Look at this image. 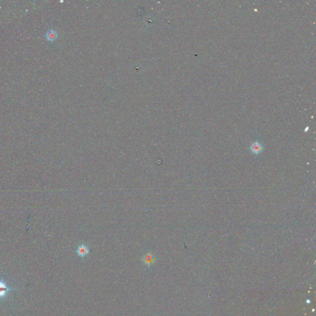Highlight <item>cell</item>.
Here are the masks:
<instances>
[{"mask_svg":"<svg viewBox=\"0 0 316 316\" xmlns=\"http://www.w3.org/2000/svg\"><path fill=\"white\" fill-rule=\"evenodd\" d=\"M141 259L142 262L146 267H150L154 264L156 261V257L152 253L148 252L145 254L142 257Z\"/></svg>","mask_w":316,"mask_h":316,"instance_id":"1","label":"cell"},{"mask_svg":"<svg viewBox=\"0 0 316 316\" xmlns=\"http://www.w3.org/2000/svg\"><path fill=\"white\" fill-rule=\"evenodd\" d=\"M249 150L253 154L255 155H258L261 154L264 150V146L259 141H255L251 145Z\"/></svg>","mask_w":316,"mask_h":316,"instance_id":"2","label":"cell"},{"mask_svg":"<svg viewBox=\"0 0 316 316\" xmlns=\"http://www.w3.org/2000/svg\"><path fill=\"white\" fill-rule=\"evenodd\" d=\"M15 290V288H11L8 287L6 283L5 282L4 280H2V279L0 278V299L4 298L7 295L9 291Z\"/></svg>","mask_w":316,"mask_h":316,"instance_id":"3","label":"cell"},{"mask_svg":"<svg viewBox=\"0 0 316 316\" xmlns=\"http://www.w3.org/2000/svg\"><path fill=\"white\" fill-rule=\"evenodd\" d=\"M89 252V248L86 245H80L78 246L77 249V254L80 257H83L88 254Z\"/></svg>","mask_w":316,"mask_h":316,"instance_id":"4","label":"cell"},{"mask_svg":"<svg viewBox=\"0 0 316 316\" xmlns=\"http://www.w3.org/2000/svg\"><path fill=\"white\" fill-rule=\"evenodd\" d=\"M58 37V34L53 29H50L46 34L47 39L50 41H55Z\"/></svg>","mask_w":316,"mask_h":316,"instance_id":"5","label":"cell"}]
</instances>
